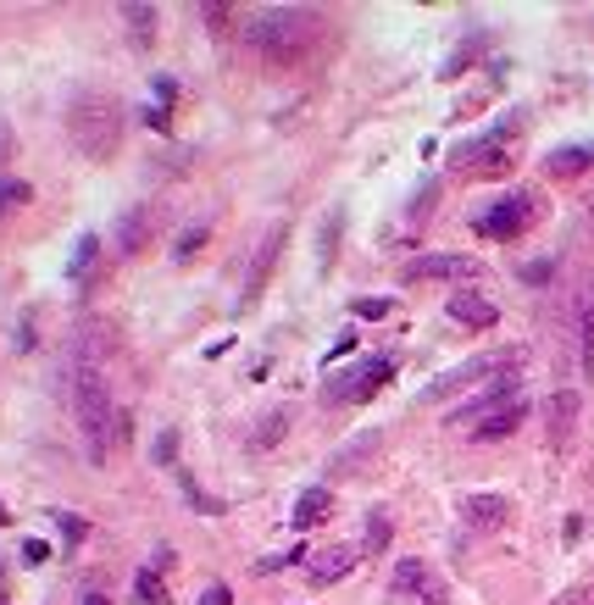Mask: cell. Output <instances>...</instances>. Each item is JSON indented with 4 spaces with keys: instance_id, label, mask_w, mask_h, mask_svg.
Masks as SVG:
<instances>
[{
    "instance_id": "cell-24",
    "label": "cell",
    "mask_w": 594,
    "mask_h": 605,
    "mask_svg": "<svg viewBox=\"0 0 594 605\" xmlns=\"http://www.w3.org/2000/svg\"><path fill=\"white\" fill-rule=\"evenodd\" d=\"M206 239H212V222H194V228H184V234L173 239V256H178V262L201 256V250H206Z\"/></svg>"
},
{
    "instance_id": "cell-23",
    "label": "cell",
    "mask_w": 594,
    "mask_h": 605,
    "mask_svg": "<svg viewBox=\"0 0 594 605\" xmlns=\"http://www.w3.org/2000/svg\"><path fill=\"white\" fill-rule=\"evenodd\" d=\"M128 17V34H134V45H150L156 40V6H122Z\"/></svg>"
},
{
    "instance_id": "cell-40",
    "label": "cell",
    "mask_w": 594,
    "mask_h": 605,
    "mask_svg": "<svg viewBox=\"0 0 594 605\" xmlns=\"http://www.w3.org/2000/svg\"><path fill=\"white\" fill-rule=\"evenodd\" d=\"M145 122L150 129H167V106H145Z\"/></svg>"
},
{
    "instance_id": "cell-14",
    "label": "cell",
    "mask_w": 594,
    "mask_h": 605,
    "mask_svg": "<svg viewBox=\"0 0 594 605\" xmlns=\"http://www.w3.org/2000/svg\"><path fill=\"white\" fill-rule=\"evenodd\" d=\"M572 423H578V389H555L550 395V444L555 450L572 444Z\"/></svg>"
},
{
    "instance_id": "cell-8",
    "label": "cell",
    "mask_w": 594,
    "mask_h": 605,
    "mask_svg": "<svg viewBox=\"0 0 594 605\" xmlns=\"http://www.w3.org/2000/svg\"><path fill=\"white\" fill-rule=\"evenodd\" d=\"M394 594H411V600H422V605H450L439 572L428 566V561H417V556H406L400 566H394Z\"/></svg>"
},
{
    "instance_id": "cell-9",
    "label": "cell",
    "mask_w": 594,
    "mask_h": 605,
    "mask_svg": "<svg viewBox=\"0 0 594 605\" xmlns=\"http://www.w3.org/2000/svg\"><path fill=\"white\" fill-rule=\"evenodd\" d=\"M356 561H361V545H328V550H311V556H306V578H311V589H328V583L350 578Z\"/></svg>"
},
{
    "instance_id": "cell-19",
    "label": "cell",
    "mask_w": 594,
    "mask_h": 605,
    "mask_svg": "<svg viewBox=\"0 0 594 605\" xmlns=\"http://www.w3.org/2000/svg\"><path fill=\"white\" fill-rule=\"evenodd\" d=\"M328 512H334V494L306 489L301 500H294V528H317V522H328Z\"/></svg>"
},
{
    "instance_id": "cell-1",
    "label": "cell",
    "mask_w": 594,
    "mask_h": 605,
    "mask_svg": "<svg viewBox=\"0 0 594 605\" xmlns=\"http://www.w3.org/2000/svg\"><path fill=\"white\" fill-rule=\"evenodd\" d=\"M317 17H322V12H306V6H273V12H256V17L245 22V45H250L256 56L278 61V67H289V61L317 40Z\"/></svg>"
},
{
    "instance_id": "cell-4",
    "label": "cell",
    "mask_w": 594,
    "mask_h": 605,
    "mask_svg": "<svg viewBox=\"0 0 594 605\" xmlns=\"http://www.w3.org/2000/svg\"><path fill=\"white\" fill-rule=\"evenodd\" d=\"M511 134H517V122H500V129H489L483 139H467L455 156H450V167L455 173H478V178H489V173H506L511 167Z\"/></svg>"
},
{
    "instance_id": "cell-10",
    "label": "cell",
    "mask_w": 594,
    "mask_h": 605,
    "mask_svg": "<svg viewBox=\"0 0 594 605\" xmlns=\"http://www.w3.org/2000/svg\"><path fill=\"white\" fill-rule=\"evenodd\" d=\"M406 283H428V278H483V262L478 256H417L400 267Z\"/></svg>"
},
{
    "instance_id": "cell-25",
    "label": "cell",
    "mask_w": 594,
    "mask_h": 605,
    "mask_svg": "<svg viewBox=\"0 0 594 605\" xmlns=\"http://www.w3.org/2000/svg\"><path fill=\"white\" fill-rule=\"evenodd\" d=\"M389 533H394L389 517L373 512V517H367V538H361V556H383V550H389Z\"/></svg>"
},
{
    "instance_id": "cell-7",
    "label": "cell",
    "mask_w": 594,
    "mask_h": 605,
    "mask_svg": "<svg viewBox=\"0 0 594 605\" xmlns=\"http://www.w3.org/2000/svg\"><path fill=\"white\" fill-rule=\"evenodd\" d=\"M511 367H522V350H494V356L461 361L455 372H445V378H439V384H428V400H445V395L467 389V384H489V378H500V372H511Z\"/></svg>"
},
{
    "instance_id": "cell-13",
    "label": "cell",
    "mask_w": 594,
    "mask_h": 605,
    "mask_svg": "<svg viewBox=\"0 0 594 605\" xmlns=\"http://www.w3.org/2000/svg\"><path fill=\"white\" fill-rule=\"evenodd\" d=\"M284 239H289V228H284V222H278V228L267 234V239H261V250H256V262H250V272H245V306L261 295V283H267V272L278 267V250H284Z\"/></svg>"
},
{
    "instance_id": "cell-6",
    "label": "cell",
    "mask_w": 594,
    "mask_h": 605,
    "mask_svg": "<svg viewBox=\"0 0 594 605\" xmlns=\"http://www.w3.org/2000/svg\"><path fill=\"white\" fill-rule=\"evenodd\" d=\"M539 222V200L527 195V189H517V195H506L500 206H489L472 228L483 234V239H517V234H527Z\"/></svg>"
},
{
    "instance_id": "cell-39",
    "label": "cell",
    "mask_w": 594,
    "mask_h": 605,
    "mask_svg": "<svg viewBox=\"0 0 594 605\" xmlns=\"http://www.w3.org/2000/svg\"><path fill=\"white\" fill-rule=\"evenodd\" d=\"M522 278H527V283H544V278H550V262H534V267H522Z\"/></svg>"
},
{
    "instance_id": "cell-20",
    "label": "cell",
    "mask_w": 594,
    "mask_h": 605,
    "mask_svg": "<svg viewBox=\"0 0 594 605\" xmlns=\"http://www.w3.org/2000/svg\"><path fill=\"white\" fill-rule=\"evenodd\" d=\"M339 228H345V211L334 206V211L322 217V239H317V267H322V272L334 267V250H339Z\"/></svg>"
},
{
    "instance_id": "cell-29",
    "label": "cell",
    "mask_w": 594,
    "mask_h": 605,
    "mask_svg": "<svg viewBox=\"0 0 594 605\" xmlns=\"http://www.w3.org/2000/svg\"><path fill=\"white\" fill-rule=\"evenodd\" d=\"M173 456H178V428H161L156 444H150V461L156 467H173Z\"/></svg>"
},
{
    "instance_id": "cell-18",
    "label": "cell",
    "mask_w": 594,
    "mask_h": 605,
    "mask_svg": "<svg viewBox=\"0 0 594 605\" xmlns=\"http://www.w3.org/2000/svg\"><path fill=\"white\" fill-rule=\"evenodd\" d=\"M150 245V211L140 206V211H122V222H117V250L122 256H140V250Z\"/></svg>"
},
{
    "instance_id": "cell-3",
    "label": "cell",
    "mask_w": 594,
    "mask_h": 605,
    "mask_svg": "<svg viewBox=\"0 0 594 605\" xmlns=\"http://www.w3.org/2000/svg\"><path fill=\"white\" fill-rule=\"evenodd\" d=\"M68 134H73L78 156H89V162H112V156L122 150V106L112 101V94H78V101L68 106Z\"/></svg>"
},
{
    "instance_id": "cell-41",
    "label": "cell",
    "mask_w": 594,
    "mask_h": 605,
    "mask_svg": "<svg viewBox=\"0 0 594 605\" xmlns=\"http://www.w3.org/2000/svg\"><path fill=\"white\" fill-rule=\"evenodd\" d=\"M84 605H112V600L106 594H84Z\"/></svg>"
},
{
    "instance_id": "cell-16",
    "label": "cell",
    "mask_w": 594,
    "mask_h": 605,
    "mask_svg": "<svg viewBox=\"0 0 594 605\" xmlns=\"http://www.w3.org/2000/svg\"><path fill=\"white\" fill-rule=\"evenodd\" d=\"M589 167H594V139H589V145H561V150L544 156V173H550V178H578V173H589Z\"/></svg>"
},
{
    "instance_id": "cell-2",
    "label": "cell",
    "mask_w": 594,
    "mask_h": 605,
    "mask_svg": "<svg viewBox=\"0 0 594 605\" xmlns=\"http://www.w3.org/2000/svg\"><path fill=\"white\" fill-rule=\"evenodd\" d=\"M73 411H78V428H84V450H89V467H106V450H112V389H106V372L101 361H78L73 367Z\"/></svg>"
},
{
    "instance_id": "cell-36",
    "label": "cell",
    "mask_w": 594,
    "mask_h": 605,
    "mask_svg": "<svg viewBox=\"0 0 594 605\" xmlns=\"http://www.w3.org/2000/svg\"><path fill=\"white\" fill-rule=\"evenodd\" d=\"M12 150H17V139H12V122H6V117H0V167H6V162H12Z\"/></svg>"
},
{
    "instance_id": "cell-31",
    "label": "cell",
    "mask_w": 594,
    "mask_h": 605,
    "mask_svg": "<svg viewBox=\"0 0 594 605\" xmlns=\"http://www.w3.org/2000/svg\"><path fill=\"white\" fill-rule=\"evenodd\" d=\"M28 195H34V189H28L22 178H6V183H0V211H12V206H28Z\"/></svg>"
},
{
    "instance_id": "cell-15",
    "label": "cell",
    "mask_w": 594,
    "mask_h": 605,
    "mask_svg": "<svg viewBox=\"0 0 594 605\" xmlns=\"http://www.w3.org/2000/svg\"><path fill=\"white\" fill-rule=\"evenodd\" d=\"M578 367L583 378H594V283L578 289Z\"/></svg>"
},
{
    "instance_id": "cell-33",
    "label": "cell",
    "mask_w": 594,
    "mask_h": 605,
    "mask_svg": "<svg viewBox=\"0 0 594 605\" xmlns=\"http://www.w3.org/2000/svg\"><path fill=\"white\" fill-rule=\"evenodd\" d=\"M128 439H134V411L117 405V417H112V444H128Z\"/></svg>"
},
{
    "instance_id": "cell-42",
    "label": "cell",
    "mask_w": 594,
    "mask_h": 605,
    "mask_svg": "<svg viewBox=\"0 0 594 605\" xmlns=\"http://www.w3.org/2000/svg\"><path fill=\"white\" fill-rule=\"evenodd\" d=\"M6 522H12V517H6V505H0V528H6Z\"/></svg>"
},
{
    "instance_id": "cell-26",
    "label": "cell",
    "mask_w": 594,
    "mask_h": 605,
    "mask_svg": "<svg viewBox=\"0 0 594 605\" xmlns=\"http://www.w3.org/2000/svg\"><path fill=\"white\" fill-rule=\"evenodd\" d=\"M134 600L140 605H167V589H161V572L156 566H145L140 578H134Z\"/></svg>"
},
{
    "instance_id": "cell-12",
    "label": "cell",
    "mask_w": 594,
    "mask_h": 605,
    "mask_svg": "<svg viewBox=\"0 0 594 605\" xmlns=\"http://www.w3.org/2000/svg\"><path fill=\"white\" fill-rule=\"evenodd\" d=\"M445 311L455 316V323H467V328H494V323H500V306L483 300V295H472V289H455L445 300Z\"/></svg>"
},
{
    "instance_id": "cell-37",
    "label": "cell",
    "mask_w": 594,
    "mask_h": 605,
    "mask_svg": "<svg viewBox=\"0 0 594 605\" xmlns=\"http://www.w3.org/2000/svg\"><path fill=\"white\" fill-rule=\"evenodd\" d=\"M201 605H234V594H228V589H222V583H212V589H206V594H201Z\"/></svg>"
},
{
    "instance_id": "cell-27",
    "label": "cell",
    "mask_w": 594,
    "mask_h": 605,
    "mask_svg": "<svg viewBox=\"0 0 594 605\" xmlns=\"http://www.w3.org/2000/svg\"><path fill=\"white\" fill-rule=\"evenodd\" d=\"M367 450H378V433H361L356 444H345V450L334 456V472H350V467H356L361 456H367Z\"/></svg>"
},
{
    "instance_id": "cell-32",
    "label": "cell",
    "mask_w": 594,
    "mask_h": 605,
    "mask_svg": "<svg viewBox=\"0 0 594 605\" xmlns=\"http://www.w3.org/2000/svg\"><path fill=\"white\" fill-rule=\"evenodd\" d=\"M56 528H61V538H68V545H78V538L89 533V528H84V517H73V512H56Z\"/></svg>"
},
{
    "instance_id": "cell-21",
    "label": "cell",
    "mask_w": 594,
    "mask_h": 605,
    "mask_svg": "<svg viewBox=\"0 0 594 605\" xmlns=\"http://www.w3.org/2000/svg\"><path fill=\"white\" fill-rule=\"evenodd\" d=\"M284 433H289V411H267V423L250 428V450H273Z\"/></svg>"
},
{
    "instance_id": "cell-11",
    "label": "cell",
    "mask_w": 594,
    "mask_h": 605,
    "mask_svg": "<svg viewBox=\"0 0 594 605\" xmlns=\"http://www.w3.org/2000/svg\"><path fill=\"white\" fill-rule=\"evenodd\" d=\"M522 417H527V400L522 395H511V400H500L494 411H483V417L467 428L472 439H506V433H517L522 428Z\"/></svg>"
},
{
    "instance_id": "cell-35",
    "label": "cell",
    "mask_w": 594,
    "mask_h": 605,
    "mask_svg": "<svg viewBox=\"0 0 594 605\" xmlns=\"http://www.w3.org/2000/svg\"><path fill=\"white\" fill-rule=\"evenodd\" d=\"M45 556H50V545H45V538H28V545H22V561H28V566H40Z\"/></svg>"
},
{
    "instance_id": "cell-28",
    "label": "cell",
    "mask_w": 594,
    "mask_h": 605,
    "mask_svg": "<svg viewBox=\"0 0 594 605\" xmlns=\"http://www.w3.org/2000/svg\"><path fill=\"white\" fill-rule=\"evenodd\" d=\"M178 489H184V494L194 500V512H206V517H217V512H222V500H212V494H206L201 484H194L189 472H178Z\"/></svg>"
},
{
    "instance_id": "cell-34",
    "label": "cell",
    "mask_w": 594,
    "mask_h": 605,
    "mask_svg": "<svg viewBox=\"0 0 594 605\" xmlns=\"http://www.w3.org/2000/svg\"><path fill=\"white\" fill-rule=\"evenodd\" d=\"M550 605H594V583H583V589H567V594H555Z\"/></svg>"
},
{
    "instance_id": "cell-30",
    "label": "cell",
    "mask_w": 594,
    "mask_h": 605,
    "mask_svg": "<svg viewBox=\"0 0 594 605\" xmlns=\"http://www.w3.org/2000/svg\"><path fill=\"white\" fill-rule=\"evenodd\" d=\"M389 311H394V300H383V295H361V300H356V316H361V323H383Z\"/></svg>"
},
{
    "instance_id": "cell-22",
    "label": "cell",
    "mask_w": 594,
    "mask_h": 605,
    "mask_svg": "<svg viewBox=\"0 0 594 605\" xmlns=\"http://www.w3.org/2000/svg\"><path fill=\"white\" fill-rule=\"evenodd\" d=\"M94 262H101V239L84 234V239H78V250H73V262H68V278H73V283H84V278L94 272Z\"/></svg>"
},
{
    "instance_id": "cell-5",
    "label": "cell",
    "mask_w": 594,
    "mask_h": 605,
    "mask_svg": "<svg viewBox=\"0 0 594 605\" xmlns=\"http://www.w3.org/2000/svg\"><path fill=\"white\" fill-rule=\"evenodd\" d=\"M394 378V361L389 356H373V361H361V367H350V372H339V378H328V400L334 405H361V400H373L383 384Z\"/></svg>"
},
{
    "instance_id": "cell-38",
    "label": "cell",
    "mask_w": 594,
    "mask_h": 605,
    "mask_svg": "<svg viewBox=\"0 0 594 605\" xmlns=\"http://www.w3.org/2000/svg\"><path fill=\"white\" fill-rule=\"evenodd\" d=\"M350 350H356V334H339V339H334V350H328V361H339V356H350Z\"/></svg>"
},
{
    "instance_id": "cell-17",
    "label": "cell",
    "mask_w": 594,
    "mask_h": 605,
    "mask_svg": "<svg viewBox=\"0 0 594 605\" xmlns=\"http://www.w3.org/2000/svg\"><path fill=\"white\" fill-rule=\"evenodd\" d=\"M461 517H467L472 528H500L511 517V505H506V494H467L461 500Z\"/></svg>"
}]
</instances>
